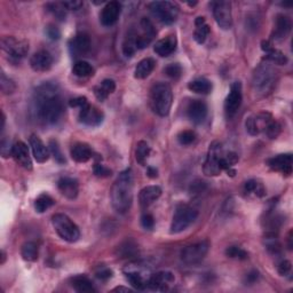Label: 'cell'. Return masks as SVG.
<instances>
[{
    "mask_svg": "<svg viewBox=\"0 0 293 293\" xmlns=\"http://www.w3.org/2000/svg\"><path fill=\"white\" fill-rule=\"evenodd\" d=\"M33 110L37 119L44 125H54L63 116L64 104L60 87L47 81L36 89Z\"/></svg>",
    "mask_w": 293,
    "mask_h": 293,
    "instance_id": "6da1fadb",
    "label": "cell"
},
{
    "mask_svg": "<svg viewBox=\"0 0 293 293\" xmlns=\"http://www.w3.org/2000/svg\"><path fill=\"white\" fill-rule=\"evenodd\" d=\"M133 172L131 168L123 171L111 189V204L116 212L125 214L133 202Z\"/></svg>",
    "mask_w": 293,
    "mask_h": 293,
    "instance_id": "7a4b0ae2",
    "label": "cell"
},
{
    "mask_svg": "<svg viewBox=\"0 0 293 293\" xmlns=\"http://www.w3.org/2000/svg\"><path fill=\"white\" fill-rule=\"evenodd\" d=\"M277 79V73L274 66L268 62L256 66L252 76V87L258 95L265 96L274 89Z\"/></svg>",
    "mask_w": 293,
    "mask_h": 293,
    "instance_id": "3957f363",
    "label": "cell"
},
{
    "mask_svg": "<svg viewBox=\"0 0 293 293\" xmlns=\"http://www.w3.org/2000/svg\"><path fill=\"white\" fill-rule=\"evenodd\" d=\"M173 101L172 89L167 83H157L150 91V104L158 116L166 117L169 114Z\"/></svg>",
    "mask_w": 293,
    "mask_h": 293,
    "instance_id": "277c9868",
    "label": "cell"
},
{
    "mask_svg": "<svg viewBox=\"0 0 293 293\" xmlns=\"http://www.w3.org/2000/svg\"><path fill=\"white\" fill-rule=\"evenodd\" d=\"M53 227L61 238L68 242V243H75L80 238V231L77 226L68 215L58 213L52 218Z\"/></svg>",
    "mask_w": 293,
    "mask_h": 293,
    "instance_id": "5b68a950",
    "label": "cell"
},
{
    "mask_svg": "<svg viewBox=\"0 0 293 293\" xmlns=\"http://www.w3.org/2000/svg\"><path fill=\"white\" fill-rule=\"evenodd\" d=\"M3 52L7 55V58L12 62H20L22 61L29 52V43L24 39H20L13 36L3 37L2 42Z\"/></svg>",
    "mask_w": 293,
    "mask_h": 293,
    "instance_id": "8992f818",
    "label": "cell"
},
{
    "mask_svg": "<svg viewBox=\"0 0 293 293\" xmlns=\"http://www.w3.org/2000/svg\"><path fill=\"white\" fill-rule=\"evenodd\" d=\"M149 11L159 22L169 25L177 21L179 7L172 2H152L149 4Z\"/></svg>",
    "mask_w": 293,
    "mask_h": 293,
    "instance_id": "52a82bcc",
    "label": "cell"
},
{
    "mask_svg": "<svg viewBox=\"0 0 293 293\" xmlns=\"http://www.w3.org/2000/svg\"><path fill=\"white\" fill-rule=\"evenodd\" d=\"M198 217V211L193 208L188 206V205H181L176 211L173 215V220L171 223V233L172 234H179L186 230L190 227L195 220Z\"/></svg>",
    "mask_w": 293,
    "mask_h": 293,
    "instance_id": "ba28073f",
    "label": "cell"
},
{
    "mask_svg": "<svg viewBox=\"0 0 293 293\" xmlns=\"http://www.w3.org/2000/svg\"><path fill=\"white\" fill-rule=\"evenodd\" d=\"M222 156H223V152H222V147H221V143L217 141L211 143L206 161H205L204 166H203L204 174H206L208 177L219 176L221 171H222L220 166V162H221V158H222Z\"/></svg>",
    "mask_w": 293,
    "mask_h": 293,
    "instance_id": "9c48e42d",
    "label": "cell"
},
{
    "mask_svg": "<svg viewBox=\"0 0 293 293\" xmlns=\"http://www.w3.org/2000/svg\"><path fill=\"white\" fill-rule=\"evenodd\" d=\"M210 250L209 240H200L197 243L188 245L181 252V260L187 265H196L199 264Z\"/></svg>",
    "mask_w": 293,
    "mask_h": 293,
    "instance_id": "30bf717a",
    "label": "cell"
},
{
    "mask_svg": "<svg viewBox=\"0 0 293 293\" xmlns=\"http://www.w3.org/2000/svg\"><path fill=\"white\" fill-rule=\"evenodd\" d=\"M213 16L218 25L223 30H228L233 25V15H231V4L229 2H214L211 4Z\"/></svg>",
    "mask_w": 293,
    "mask_h": 293,
    "instance_id": "8fae6325",
    "label": "cell"
},
{
    "mask_svg": "<svg viewBox=\"0 0 293 293\" xmlns=\"http://www.w3.org/2000/svg\"><path fill=\"white\" fill-rule=\"evenodd\" d=\"M242 100H243V95H242V85L239 81H235V83L231 85L229 94L227 95V97H226L225 101L226 116L228 118H233L240 108Z\"/></svg>",
    "mask_w": 293,
    "mask_h": 293,
    "instance_id": "7c38bea8",
    "label": "cell"
},
{
    "mask_svg": "<svg viewBox=\"0 0 293 293\" xmlns=\"http://www.w3.org/2000/svg\"><path fill=\"white\" fill-rule=\"evenodd\" d=\"M174 275L169 271H158L149 276L147 289L152 291H167L169 285L174 283Z\"/></svg>",
    "mask_w": 293,
    "mask_h": 293,
    "instance_id": "4fadbf2b",
    "label": "cell"
},
{
    "mask_svg": "<svg viewBox=\"0 0 293 293\" xmlns=\"http://www.w3.org/2000/svg\"><path fill=\"white\" fill-rule=\"evenodd\" d=\"M274 119L269 112H260L258 115H253L246 118L245 127L251 135H258L265 131L266 126L269 122Z\"/></svg>",
    "mask_w": 293,
    "mask_h": 293,
    "instance_id": "5bb4252c",
    "label": "cell"
},
{
    "mask_svg": "<svg viewBox=\"0 0 293 293\" xmlns=\"http://www.w3.org/2000/svg\"><path fill=\"white\" fill-rule=\"evenodd\" d=\"M105 115L100 109L90 104L80 108L79 122L86 126H99L104 122Z\"/></svg>",
    "mask_w": 293,
    "mask_h": 293,
    "instance_id": "9a60e30c",
    "label": "cell"
},
{
    "mask_svg": "<svg viewBox=\"0 0 293 293\" xmlns=\"http://www.w3.org/2000/svg\"><path fill=\"white\" fill-rule=\"evenodd\" d=\"M91 49V38L90 36L84 32L77 33L69 42V50L75 58L89 53Z\"/></svg>",
    "mask_w": 293,
    "mask_h": 293,
    "instance_id": "2e32d148",
    "label": "cell"
},
{
    "mask_svg": "<svg viewBox=\"0 0 293 293\" xmlns=\"http://www.w3.org/2000/svg\"><path fill=\"white\" fill-rule=\"evenodd\" d=\"M12 156L14 157L18 164H20L23 168L31 171L32 169V161L30 157L29 147L22 141H18L13 145Z\"/></svg>",
    "mask_w": 293,
    "mask_h": 293,
    "instance_id": "e0dca14e",
    "label": "cell"
},
{
    "mask_svg": "<svg viewBox=\"0 0 293 293\" xmlns=\"http://www.w3.org/2000/svg\"><path fill=\"white\" fill-rule=\"evenodd\" d=\"M125 275L127 281L131 283V285L134 287L136 290H145L147 289V283H148V279H146L143 276L142 272V266L137 265L136 267L130 265L125 269Z\"/></svg>",
    "mask_w": 293,
    "mask_h": 293,
    "instance_id": "ac0fdd59",
    "label": "cell"
},
{
    "mask_svg": "<svg viewBox=\"0 0 293 293\" xmlns=\"http://www.w3.org/2000/svg\"><path fill=\"white\" fill-rule=\"evenodd\" d=\"M122 12V6L118 2H110L108 3L106 6L104 7L100 15L101 23L105 25V27H111L114 25L118 19H119V15Z\"/></svg>",
    "mask_w": 293,
    "mask_h": 293,
    "instance_id": "d6986e66",
    "label": "cell"
},
{
    "mask_svg": "<svg viewBox=\"0 0 293 293\" xmlns=\"http://www.w3.org/2000/svg\"><path fill=\"white\" fill-rule=\"evenodd\" d=\"M268 166L274 171L281 172L285 176H290L292 173V155L291 153H281L268 159Z\"/></svg>",
    "mask_w": 293,
    "mask_h": 293,
    "instance_id": "ffe728a7",
    "label": "cell"
},
{
    "mask_svg": "<svg viewBox=\"0 0 293 293\" xmlns=\"http://www.w3.org/2000/svg\"><path fill=\"white\" fill-rule=\"evenodd\" d=\"M30 65L35 71L38 73H45L48 71L53 65V56L47 50H39L35 53L30 59Z\"/></svg>",
    "mask_w": 293,
    "mask_h": 293,
    "instance_id": "44dd1931",
    "label": "cell"
},
{
    "mask_svg": "<svg viewBox=\"0 0 293 293\" xmlns=\"http://www.w3.org/2000/svg\"><path fill=\"white\" fill-rule=\"evenodd\" d=\"M189 119L195 124H202L208 117V106L200 100H193L187 109Z\"/></svg>",
    "mask_w": 293,
    "mask_h": 293,
    "instance_id": "7402d4cb",
    "label": "cell"
},
{
    "mask_svg": "<svg viewBox=\"0 0 293 293\" xmlns=\"http://www.w3.org/2000/svg\"><path fill=\"white\" fill-rule=\"evenodd\" d=\"M291 28H292L291 19L289 16H286V15L279 14L276 16L275 28L274 31H272V38L276 40L285 39L291 32Z\"/></svg>",
    "mask_w": 293,
    "mask_h": 293,
    "instance_id": "603a6c76",
    "label": "cell"
},
{
    "mask_svg": "<svg viewBox=\"0 0 293 293\" xmlns=\"http://www.w3.org/2000/svg\"><path fill=\"white\" fill-rule=\"evenodd\" d=\"M58 188L65 198L75 199L78 196L79 184L74 178H61L58 182Z\"/></svg>",
    "mask_w": 293,
    "mask_h": 293,
    "instance_id": "cb8c5ba5",
    "label": "cell"
},
{
    "mask_svg": "<svg viewBox=\"0 0 293 293\" xmlns=\"http://www.w3.org/2000/svg\"><path fill=\"white\" fill-rule=\"evenodd\" d=\"M162 196V188L158 186H148L143 188L140 195H139V200L140 205L143 209H148L149 206L156 202V200Z\"/></svg>",
    "mask_w": 293,
    "mask_h": 293,
    "instance_id": "d4e9b609",
    "label": "cell"
},
{
    "mask_svg": "<svg viewBox=\"0 0 293 293\" xmlns=\"http://www.w3.org/2000/svg\"><path fill=\"white\" fill-rule=\"evenodd\" d=\"M30 147L32 149V153L36 161L38 163H46L49 158V150L47 147L45 146V143L40 140V137L36 134H32L30 136Z\"/></svg>",
    "mask_w": 293,
    "mask_h": 293,
    "instance_id": "484cf974",
    "label": "cell"
},
{
    "mask_svg": "<svg viewBox=\"0 0 293 293\" xmlns=\"http://www.w3.org/2000/svg\"><path fill=\"white\" fill-rule=\"evenodd\" d=\"M71 158L77 163H86L93 157V150L91 147L84 142H77L71 147L70 150Z\"/></svg>",
    "mask_w": 293,
    "mask_h": 293,
    "instance_id": "4316f807",
    "label": "cell"
},
{
    "mask_svg": "<svg viewBox=\"0 0 293 293\" xmlns=\"http://www.w3.org/2000/svg\"><path fill=\"white\" fill-rule=\"evenodd\" d=\"M177 43L176 36H168L166 38L158 40L155 47H153V50H155L157 55L162 56V58H166L177 49Z\"/></svg>",
    "mask_w": 293,
    "mask_h": 293,
    "instance_id": "83f0119b",
    "label": "cell"
},
{
    "mask_svg": "<svg viewBox=\"0 0 293 293\" xmlns=\"http://www.w3.org/2000/svg\"><path fill=\"white\" fill-rule=\"evenodd\" d=\"M116 253L120 259L135 258L139 254V246L133 239H126L118 246Z\"/></svg>",
    "mask_w": 293,
    "mask_h": 293,
    "instance_id": "f1b7e54d",
    "label": "cell"
},
{
    "mask_svg": "<svg viewBox=\"0 0 293 293\" xmlns=\"http://www.w3.org/2000/svg\"><path fill=\"white\" fill-rule=\"evenodd\" d=\"M116 90V83L112 79H105L100 85L94 87V95L99 101H106L107 97Z\"/></svg>",
    "mask_w": 293,
    "mask_h": 293,
    "instance_id": "f546056e",
    "label": "cell"
},
{
    "mask_svg": "<svg viewBox=\"0 0 293 293\" xmlns=\"http://www.w3.org/2000/svg\"><path fill=\"white\" fill-rule=\"evenodd\" d=\"M71 285L77 292L80 293H92L96 291L92 281L84 275H77L73 277L71 279Z\"/></svg>",
    "mask_w": 293,
    "mask_h": 293,
    "instance_id": "4dcf8cb0",
    "label": "cell"
},
{
    "mask_svg": "<svg viewBox=\"0 0 293 293\" xmlns=\"http://www.w3.org/2000/svg\"><path fill=\"white\" fill-rule=\"evenodd\" d=\"M155 65H156V62L153 59L151 58L143 59L136 65V68L134 70V77L136 79L147 78V77L152 73L153 69H155Z\"/></svg>",
    "mask_w": 293,
    "mask_h": 293,
    "instance_id": "1f68e13d",
    "label": "cell"
},
{
    "mask_svg": "<svg viewBox=\"0 0 293 293\" xmlns=\"http://www.w3.org/2000/svg\"><path fill=\"white\" fill-rule=\"evenodd\" d=\"M136 35L137 31L135 29L128 30L126 37L123 43V53L126 58H132L137 50L136 48Z\"/></svg>",
    "mask_w": 293,
    "mask_h": 293,
    "instance_id": "d6a6232c",
    "label": "cell"
},
{
    "mask_svg": "<svg viewBox=\"0 0 293 293\" xmlns=\"http://www.w3.org/2000/svg\"><path fill=\"white\" fill-rule=\"evenodd\" d=\"M195 25H196V30H195L194 32V39L196 40L198 44H204L210 33V27L206 24V22H205V19L200 16L196 19Z\"/></svg>",
    "mask_w": 293,
    "mask_h": 293,
    "instance_id": "836d02e7",
    "label": "cell"
},
{
    "mask_svg": "<svg viewBox=\"0 0 293 293\" xmlns=\"http://www.w3.org/2000/svg\"><path fill=\"white\" fill-rule=\"evenodd\" d=\"M188 89L197 94H209L212 91V83L206 78H197L190 81Z\"/></svg>",
    "mask_w": 293,
    "mask_h": 293,
    "instance_id": "e575fe53",
    "label": "cell"
},
{
    "mask_svg": "<svg viewBox=\"0 0 293 293\" xmlns=\"http://www.w3.org/2000/svg\"><path fill=\"white\" fill-rule=\"evenodd\" d=\"M21 255L25 261L35 262L38 260V245L35 242H25L21 248Z\"/></svg>",
    "mask_w": 293,
    "mask_h": 293,
    "instance_id": "d590c367",
    "label": "cell"
},
{
    "mask_svg": "<svg viewBox=\"0 0 293 293\" xmlns=\"http://www.w3.org/2000/svg\"><path fill=\"white\" fill-rule=\"evenodd\" d=\"M55 204L53 197H50L47 194H42L35 200V209L38 213H44L50 209Z\"/></svg>",
    "mask_w": 293,
    "mask_h": 293,
    "instance_id": "8d00e7d4",
    "label": "cell"
},
{
    "mask_svg": "<svg viewBox=\"0 0 293 293\" xmlns=\"http://www.w3.org/2000/svg\"><path fill=\"white\" fill-rule=\"evenodd\" d=\"M73 73L75 76L84 78V77L93 76L94 68L89 62H86V61H77L74 64Z\"/></svg>",
    "mask_w": 293,
    "mask_h": 293,
    "instance_id": "74e56055",
    "label": "cell"
},
{
    "mask_svg": "<svg viewBox=\"0 0 293 293\" xmlns=\"http://www.w3.org/2000/svg\"><path fill=\"white\" fill-rule=\"evenodd\" d=\"M150 155V147L146 141H139L135 149V158L140 165L145 166L147 158Z\"/></svg>",
    "mask_w": 293,
    "mask_h": 293,
    "instance_id": "f35d334b",
    "label": "cell"
},
{
    "mask_svg": "<svg viewBox=\"0 0 293 293\" xmlns=\"http://www.w3.org/2000/svg\"><path fill=\"white\" fill-rule=\"evenodd\" d=\"M244 189L246 194H253L256 197H264L266 195V190L262 186V183L258 182L256 180H249L245 183Z\"/></svg>",
    "mask_w": 293,
    "mask_h": 293,
    "instance_id": "ab89813d",
    "label": "cell"
},
{
    "mask_svg": "<svg viewBox=\"0 0 293 293\" xmlns=\"http://www.w3.org/2000/svg\"><path fill=\"white\" fill-rule=\"evenodd\" d=\"M266 60L269 61L271 63L275 64H280V65H284L287 63V58L283 54L281 50L276 49L275 47L270 48L268 52L266 53Z\"/></svg>",
    "mask_w": 293,
    "mask_h": 293,
    "instance_id": "60d3db41",
    "label": "cell"
},
{
    "mask_svg": "<svg viewBox=\"0 0 293 293\" xmlns=\"http://www.w3.org/2000/svg\"><path fill=\"white\" fill-rule=\"evenodd\" d=\"M0 87H2V92L4 94L9 95L13 94L16 91V85H15L12 79H9L8 77L5 75V73H2V78H0Z\"/></svg>",
    "mask_w": 293,
    "mask_h": 293,
    "instance_id": "b9f144b4",
    "label": "cell"
},
{
    "mask_svg": "<svg viewBox=\"0 0 293 293\" xmlns=\"http://www.w3.org/2000/svg\"><path fill=\"white\" fill-rule=\"evenodd\" d=\"M226 255L229 256L231 259H239V260H245L248 259V252L244 251L243 249H240L239 246H229V248L226 250Z\"/></svg>",
    "mask_w": 293,
    "mask_h": 293,
    "instance_id": "7bdbcfd3",
    "label": "cell"
},
{
    "mask_svg": "<svg viewBox=\"0 0 293 293\" xmlns=\"http://www.w3.org/2000/svg\"><path fill=\"white\" fill-rule=\"evenodd\" d=\"M49 150H50V152H52L55 162H58L59 164H64L66 162L62 151H61L59 142L56 140H50L49 141Z\"/></svg>",
    "mask_w": 293,
    "mask_h": 293,
    "instance_id": "ee69618b",
    "label": "cell"
},
{
    "mask_svg": "<svg viewBox=\"0 0 293 293\" xmlns=\"http://www.w3.org/2000/svg\"><path fill=\"white\" fill-rule=\"evenodd\" d=\"M282 131V126L279 122H276L275 119H272L269 122V124L266 126L265 128V133L266 135L268 136L269 139H276L277 136L280 135V133Z\"/></svg>",
    "mask_w": 293,
    "mask_h": 293,
    "instance_id": "f6af8a7d",
    "label": "cell"
},
{
    "mask_svg": "<svg viewBox=\"0 0 293 293\" xmlns=\"http://www.w3.org/2000/svg\"><path fill=\"white\" fill-rule=\"evenodd\" d=\"M165 74L172 79H179L182 75V68L179 63H171L165 68Z\"/></svg>",
    "mask_w": 293,
    "mask_h": 293,
    "instance_id": "bcb514c9",
    "label": "cell"
},
{
    "mask_svg": "<svg viewBox=\"0 0 293 293\" xmlns=\"http://www.w3.org/2000/svg\"><path fill=\"white\" fill-rule=\"evenodd\" d=\"M196 134L193 131H183L178 135V140L182 146H189L195 141Z\"/></svg>",
    "mask_w": 293,
    "mask_h": 293,
    "instance_id": "7dc6e473",
    "label": "cell"
},
{
    "mask_svg": "<svg viewBox=\"0 0 293 293\" xmlns=\"http://www.w3.org/2000/svg\"><path fill=\"white\" fill-rule=\"evenodd\" d=\"M47 7L49 8V11L52 12L56 18L60 20H63L65 18V11L66 9L62 6V4H49L47 5Z\"/></svg>",
    "mask_w": 293,
    "mask_h": 293,
    "instance_id": "c3c4849f",
    "label": "cell"
},
{
    "mask_svg": "<svg viewBox=\"0 0 293 293\" xmlns=\"http://www.w3.org/2000/svg\"><path fill=\"white\" fill-rule=\"evenodd\" d=\"M46 36L50 39V40H59L61 37V31L59 30L58 27H55L53 24H49L46 27Z\"/></svg>",
    "mask_w": 293,
    "mask_h": 293,
    "instance_id": "681fc988",
    "label": "cell"
},
{
    "mask_svg": "<svg viewBox=\"0 0 293 293\" xmlns=\"http://www.w3.org/2000/svg\"><path fill=\"white\" fill-rule=\"evenodd\" d=\"M93 171H94L95 176L99 177V178H107V177L111 176L110 169L107 168L104 165H101V164H99V163L95 164L94 167H93Z\"/></svg>",
    "mask_w": 293,
    "mask_h": 293,
    "instance_id": "f907efd6",
    "label": "cell"
},
{
    "mask_svg": "<svg viewBox=\"0 0 293 293\" xmlns=\"http://www.w3.org/2000/svg\"><path fill=\"white\" fill-rule=\"evenodd\" d=\"M141 225L146 230H151L155 226V219L151 214H143L141 218Z\"/></svg>",
    "mask_w": 293,
    "mask_h": 293,
    "instance_id": "816d5d0a",
    "label": "cell"
},
{
    "mask_svg": "<svg viewBox=\"0 0 293 293\" xmlns=\"http://www.w3.org/2000/svg\"><path fill=\"white\" fill-rule=\"evenodd\" d=\"M279 272L282 276H289L292 270V264L289 260H283L279 265Z\"/></svg>",
    "mask_w": 293,
    "mask_h": 293,
    "instance_id": "f5cc1de1",
    "label": "cell"
},
{
    "mask_svg": "<svg viewBox=\"0 0 293 293\" xmlns=\"http://www.w3.org/2000/svg\"><path fill=\"white\" fill-rule=\"evenodd\" d=\"M61 4H62V6L66 9V11H78V9L84 5L83 2H73V0H70V2H63Z\"/></svg>",
    "mask_w": 293,
    "mask_h": 293,
    "instance_id": "db71d44e",
    "label": "cell"
},
{
    "mask_svg": "<svg viewBox=\"0 0 293 293\" xmlns=\"http://www.w3.org/2000/svg\"><path fill=\"white\" fill-rule=\"evenodd\" d=\"M95 275L97 279L105 281V280L110 279V277L112 276V271L109 268H107V267H100L99 270H96Z\"/></svg>",
    "mask_w": 293,
    "mask_h": 293,
    "instance_id": "11a10c76",
    "label": "cell"
},
{
    "mask_svg": "<svg viewBox=\"0 0 293 293\" xmlns=\"http://www.w3.org/2000/svg\"><path fill=\"white\" fill-rule=\"evenodd\" d=\"M89 104V101H87V99L85 96H79V97H76V99H73V100H70L69 102V105L71 107H74V108H80L81 107H84L85 105Z\"/></svg>",
    "mask_w": 293,
    "mask_h": 293,
    "instance_id": "9f6ffc18",
    "label": "cell"
},
{
    "mask_svg": "<svg viewBox=\"0 0 293 293\" xmlns=\"http://www.w3.org/2000/svg\"><path fill=\"white\" fill-rule=\"evenodd\" d=\"M258 280H259V272L256 270L249 272L248 276H246V283H249V284H253V283H255Z\"/></svg>",
    "mask_w": 293,
    "mask_h": 293,
    "instance_id": "6f0895ef",
    "label": "cell"
},
{
    "mask_svg": "<svg viewBox=\"0 0 293 293\" xmlns=\"http://www.w3.org/2000/svg\"><path fill=\"white\" fill-rule=\"evenodd\" d=\"M203 187H204V182H200V181H197V182H195L193 183V186H192V190L195 193H200L203 190Z\"/></svg>",
    "mask_w": 293,
    "mask_h": 293,
    "instance_id": "680465c9",
    "label": "cell"
},
{
    "mask_svg": "<svg viewBox=\"0 0 293 293\" xmlns=\"http://www.w3.org/2000/svg\"><path fill=\"white\" fill-rule=\"evenodd\" d=\"M158 172H157V169L155 168V167H151V166H149L148 168H147V176L149 177V178H151V179H153V178H157V174Z\"/></svg>",
    "mask_w": 293,
    "mask_h": 293,
    "instance_id": "91938a15",
    "label": "cell"
},
{
    "mask_svg": "<svg viewBox=\"0 0 293 293\" xmlns=\"http://www.w3.org/2000/svg\"><path fill=\"white\" fill-rule=\"evenodd\" d=\"M287 242H289V244H287L289 250H292V230L289 233V236H287Z\"/></svg>",
    "mask_w": 293,
    "mask_h": 293,
    "instance_id": "94428289",
    "label": "cell"
},
{
    "mask_svg": "<svg viewBox=\"0 0 293 293\" xmlns=\"http://www.w3.org/2000/svg\"><path fill=\"white\" fill-rule=\"evenodd\" d=\"M5 120H6V118H5L4 112H2V126H0V130H2V132L4 131V127H5Z\"/></svg>",
    "mask_w": 293,
    "mask_h": 293,
    "instance_id": "6125c7cd",
    "label": "cell"
},
{
    "mask_svg": "<svg viewBox=\"0 0 293 293\" xmlns=\"http://www.w3.org/2000/svg\"><path fill=\"white\" fill-rule=\"evenodd\" d=\"M114 291H125V292H130L131 290L130 289H126V287H116V289Z\"/></svg>",
    "mask_w": 293,
    "mask_h": 293,
    "instance_id": "be15d7a7",
    "label": "cell"
},
{
    "mask_svg": "<svg viewBox=\"0 0 293 293\" xmlns=\"http://www.w3.org/2000/svg\"><path fill=\"white\" fill-rule=\"evenodd\" d=\"M2 258H3V260H2V264H4V262H5V259H6V254H5V252H4V251H2Z\"/></svg>",
    "mask_w": 293,
    "mask_h": 293,
    "instance_id": "e7e4bbea",
    "label": "cell"
}]
</instances>
